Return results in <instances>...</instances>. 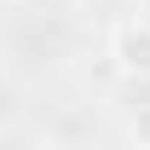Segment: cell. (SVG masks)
<instances>
[{
    "mask_svg": "<svg viewBox=\"0 0 150 150\" xmlns=\"http://www.w3.org/2000/svg\"><path fill=\"white\" fill-rule=\"evenodd\" d=\"M115 64L127 75H150V23H121L115 29Z\"/></svg>",
    "mask_w": 150,
    "mask_h": 150,
    "instance_id": "cell-1",
    "label": "cell"
},
{
    "mask_svg": "<svg viewBox=\"0 0 150 150\" xmlns=\"http://www.w3.org/2000/svg\"><path fill=\"white\" fill-rule=\"evenodd\" d=\"M139 139H144V150H150V110H139Z\"/></svg>",
    "mask_w": 150,
    "mask_h": 150,
    "instance_id": "cell-2",
    "label": "cell"
},
{
    "mask_svg": "<svg viewBox=\"0 0 150 150\" xmlns=\"http://www.w3.org/2000/svg\"><path fill=\"white\" fill-rule=\"evenodd\" d=\"M23 150H58V144H52V139H29Z\"/></svg>",
    "mask_w": 150,
    "mask_h": 150,
    "instance_id": "cell-3",
    "label": "cell"
}]
</instances>
